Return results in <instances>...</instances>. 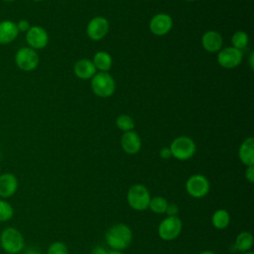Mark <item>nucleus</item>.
Returning a JSON list of instances; mask_svg holds the SVG:
<instances>
[{
	"label": "nucleus",
	"instance_id": "obj_1",
	"mask_svg": "<svg viewBox=\"0 0 254 254\" xmlns=\"http://www.w3.org/2000/svg\"><path fill=\"white\" fill-rule=\"evenodd\" d=\"M133 237L132 230L124 223H117L112 225L105 234L107 245L112 250L123 251L131 244Z\"/></svg>",
	"mask_w": 254,
	"mask_h": 254
},
{
	"label": "nucleus",
	"instance_id": "obj_2",
	"mask_svg": "<svg viewBox=\"0 0 254 254\" xmlns=\"http://www.w3.org/2000/svg\"><path fill=\"white\" fill-rule=\"evenodd\" d=\"M1 247L9 254H18L25 246V240L21 232L14 227H7L0 235Z\"/></svg>",
	"mask_w": 254,
	"mask_h": 254
},
{
	"label": "nucleus",
	"instance_id": "obj_3",
	"mask_svg": "<svg viewBox=\"0 0 254 254\" xmlns=\"http://www.w3.org/2000/svg\"><path fill=\"white\" fill-rule=\"evenodd\" d=\"M150 199L151 195L148 189L141 184L133 185L128 190L127 202L130 205V207L135 210L142 211L147 209L149 206Z\"/></svg>",
	"mask_w": 254,
	"mask_h": 254
},
{
	"label": "nucleus",
	"instance_id": "obj_4",
	"mask_svg": "<svg viewBox=\"0 0 254 254\" xmlns=\"http://www.w3.org/2000/svg\"><path fill=\"white\" fill-rule=\"evenodd\" d=\"M183 229V222L179 216H167L158 226L159 237L164 241H172L179 237Z\"/></svg>",
	"mask_w": 254,
	"mask_h": 254
},
{
	"label": "nucleus",
	"instance_id": "obj_5",
	"mask_svg": "<svg viewBox=\"0 0 254 254\" xmlns=\"http://www.w3.org/2000/svg\"><path fill=\"white\" fill-rule=\"evenodd\" d=\"M170 150L172 152V157H175L180 161H186L193 156L195 152V144L190 137L181 136L171 143Z\"/></svg>",
	"mask_w": 254,
	"mask_h": 254
},
{
	"label": "nucleus",
	"instance_id": "obj_6",
	"mask_svg": "<svg viewBox=\"0 0 254 254\" xmlns=\"http://www.w3.org/2000/svg\"><path fill=\"white\" fill-rule=\"evenodd\" d=\"M91 88L96 95L100 97H108L115 90V82L109 73L100 71L92 76Z\"/></svg>",
	"mask_w": 254,
	"mask_h": 254
},
{
	"label": "nucleus",
	"instance_id": "obj_7",
	"mask_svg": "<svg viewBox=\"0 0 254 254\" xmlns=\"http://www.w3.org/2000/svg\"><path fill=\"white\" fill-rule=\"evenodd\" d=\"M39 55L32 48H21L15 55V63L17 66L24 71H32L36 69L39 65Z\"/></svg>",
	"mask_w": 254,
	"mask_h": 254
},
{
	"label": "nucleus",
	"instance_id": "obj_8",
	"mask_svg": "<svg viewBox=\"0 0 254 254\" xmlns=\"http://www.w3.org/2000/svg\"><path fill=\"white\" fill-rule=\"evenodd\" d=\"M210 189V185L206 177L200 174L190 176L186 182V190L193 198H201L205 196Z\"/></svg>",
	"mask_w": 254,
	"mask_h": 254
},
{
	"label": "nucleus",
	"instance_id": "obj_9",
	"mask_svg": "<svg viewBox=\"0 0 254 254\" xmlns=\"http://www.w3.org/2000/svg\"><path fill=\"white\" fill-rule=\"evenodd\" d=\"M242 58V51L233 47H228L218 52L217 62L224 68H234L241 63Z\"/></svg>",
	"mask_w": 254,
	"mask_h": 254
},
{
	"label": "nucleus",
	"instance_id": "obj_10",
	"mask_svg": "<svg viewBox=\"0 0 254 254\" xmlns=\"http://www.w3.org/2000/svg\"><path fill=\"white\" fill-rule=\"evenodd\" d=\"M26 41L30 48L34 50L43 49L49 42L47 31L41 26H32L26 32Z\"/></svg>",
	"mask_w": 254,
	"mask_h": 254
},
{
	"label": "nucleus",
	"instance_id": "obj_11",
	"mask_svg": "<svg viewBox=\"0 0 254 254\" xmlns=\"http://www.w3.org/2000/svg\"><path fill=\"white\" fill-rule=\"evenodd\" d=\"M109 29L108 21L103 17H95L92 18L86 28L87 36L93 40L98 41L105 37Z\"/></svg>",
	"mask_w": 254,
	"mask_h": 254
},
{
	"label": "nucleus",
	"instance_id": "obj_12",
	"mask_svg": "<svg viewBox=\"0 0 254 254\" xmlns=\"http://www.w3.org/2000/svg\"><path fill=\"white\" fill-rule=\"evenodd\" d=\"M173 27L172 18L164 13L155 15L150 21V30L154 35L163 36L171 31Z\"/></svg>",
	"mask_w": 254,
	"mask_h": 254
},
{
	"label": "nucleus",
	"instance_id": "obj_13",
	"mask_svg": "<svg viewBox=\"0 0 254 254\" xmlns=\"http://www.w3.org/2000/svg\"><path fill=\"white\" fill-rule=\"evenodd\" d=\"M121 146L125 153L134 155L141 149V139L134 131H127L121 137Z\"/></svg>",
	"mask_w": 254,
	"mask_h": 254
},
{
	"label": "nucleus",
	"instance_id": "obj_14",
	"mask_svg": "<svg viewBox=\"0 0 254 254\" xmlns=\"http://www.w3.org/2000/svg\"><path fill=\"white\" fill-rule=\"evenodd\" d=\"M18 189V180L11 173L0 175V196L3 198L12 196Z\"/></svg>",
	"mask_w": 254,
	"mask_h": 254
},
{
	"label": "nucleus",
	"instance_id": "obj_15",
	"mask_svg": "<svg viewBox=\"0 0 254 254\" xmlns=\"http://www.w3.org/2000/svg\"><path fill=\"white\" fill-rule=\"evenodd\" d=\"M19 35V30L15 22L4 20L0 22V45L12 43Z\"/></svg>",
	"mask_w": 254,
	"mask_h": 254
},
{
	"label": "nucleus",
	"instance_id": "obj_16",
	"mask_svg": "<svg viewBox=\"0 0 254 254\" xmlns=\"http://www.w3.org/2000/svg\"><path fill=\"white\" fill-rule=\"evenodd\" d=\"M201 45L206 52H218L222 47V37L216 31H207L201 38Z\"/></svg>",
	"mask_w": 254,
	"mask_h": 254
},
{
	"label": "nucleus",
	"instance_id": "obj_17",
	"mask_svg": "<svg viewBox=\"0 0 254 254\" xmlns=\"http://www.w3.org/2000/svg\"><path fill=\"white\" fill-rule=\"evenodd\" d=\"M238 156L242 164L245 166L254 165V141L252 137L246 138L239 147Z\"/></svg>",
	"mask_w": 254,
	"mask_h": 254
},
{
	"label": "nucleus",
	"instance_id": "obj_18",
	"mask_svg": "<svg viewBox=\"0 0 254 254\" xmlns=\"http://www.w3.org/2000/svg\"><path fill=\"white\" fill-rule=\"evenodd\" d=\"M73 70L77 77L82 78V79H87V78L92 77L95 74L96 68L91 61L82 59L75 63Z\"/></svg>",
	"mask_w": 254,
	"mask_h": 254
},
{
	"label": "nucleus",
	"instance_id": "obj_19",
	"mask_svg": "<svg viewBox=\"0 0 254 254\" xmlns=\"http://www.w3.org/2000/svg\"><path fill=\"white\" fill-rule=\"evenodd\" d=\"M253 242H254L253 235L248 231H242L236 236L233 246L237 251H240L243 253V252L249 251L252 248Z\"/></svg>",
	"mask_w": 254,
	"mask_h": 254
},
{
	"label": "nucleus",
	"instance_id": "obj_20",
	"mask_svg": "<svg viewBox=\"0 0 254 254\" xmlns=\"http://www.w3.org/2000/svg\"><path fill=\"white\" fill-rule=\"evenodd\" d=\"M230 223V214L225 209H217L211 216V224L214 228L222 230L225 229Z\"/></svg>",
	"mask_w": 254,
	"mask_h": 254
},
{
	"label": "nucleus",
	"instance_id": "obj_21",
	"mask_svg": "<svg viewBox=\"0 0 254 254\" xmlns=\"http://www.w3.org/2000/svg\"><path fill=\"white\" fill-rule=\"evenodd\" d=\"M92 63L94 64L95 68L99 69L100 71L106 72L107 70L110 69V67L112 65V58L108 53L100 51L94 55Z\"/></svg>",
	"mask_w": 254,
	"mask_h": 254
},
{
	"label": "nucleus",
	"instance_id": "obj_22",
	"mask_svg": "<svg viewBox=\"0 0 254 254\" xmlns=\"http://www.w3.org/2000/svg\"><path fill=\"white\" fill-rule=\"evenodd\" d=\"M168 204H169V202L167 201V199L165 197L154 196V197H151L148 208H150L154 213L162 214V213H166Z\"/></svg>",
	"mask_w": 254,
	"mask_h": 254
},
{
	"label": "nucleus",
	"instance_id": "obj_23",
	"mask_svg": "<svg viewBox=\"0 0 254 254\" xmlns=\"http://www.w3.org/2000/svg\"><path fill=\"white\" fill-rule=\"evenodd\" d=\"M231 42H232L233 48L242 51L248 45V42H249L248 35L243 31H237L233 34L231 38Z\"/></svg>",
	"mask_w": 254,
	"mask_h": 254
},
{
	"label": "nucleus",
	"instance_id": "obj_24",
	"mask_svg": "<svg viewBox=\"0 0 254 254\" xmlns=\"http://www.w3.org/2000/svg\"><path fill=\"white\" fill-rule=\"evenodd\" d=\"M116 125H117V127L119 129H121V130H123L125 132L132 131L134 126H135L133 119L130 116L126 115V114H122V115L117 117Z\"/></svg>",
	"mask_w": 254,
	"mask_h": 254
},
{
	"label": "nucleus",
	"instance_id": "obj_25",
	"mask_svg": "<svg viewBox=\"0 0 254 254\" xmlns=\"http://www.w3.org/2000/svg\"><path fill=\"white\" fill-rule=\"evenodd\" d=\"M13 214L14 209L12 205L3 199H0V221H7L11 219Z\"/></svg>",
	"mask_w": 254,
	"mask_h": 254
},
{
	"label": "nucleus",
	"instance_id": "obj_26",
	"mask_svg": "<svg viewBox=\"0 0 254 254\" xmlns=\"http://www.w3.org/2000/svg\"><path fill=\"white\" fill-rule=\"evenodd\" d=\"M47 254H68V250L64 242L56 241L49 246Z\"/></svg>",
	"mask_w": 254,
	"mask_h": 254
},
{
	"label": "nucleus",
	"instance_id": "obj_27",
	"mask_svg": "<svg viewBox=\"0 0 254 254\" xmlns=\"http://www.w3.org/2000/svg\"><path fill=\"white\" fill-rule=\"evenodd\" d=\"M166 213L168 214V216H178L177 214L179 213V207L177 204L174 203H169Z\"/></svg>",
	"mask_w": 254,
	"mask_h": 254
},
{
	"label": "nucleus",
	"instance_id": "obj_28",
	"mask_svg": "<svg viewBox=\"0 0 254 254\" xmlns=\"http://www.w3.org/2000/svg\"><path fill=\"white\" fill-rule=\"evenodd\" d=\"M17 25V28L19 30V32H27L29 29H30V23L27 21V20H20L18 23H16Z\"/></svg>",
	"mask_w": 254,
	"mask_h": 254
},
{
	"label": "nucleus",
	"instance_id": "obj_29",
	"mask_svg": "<svg viewBox=\"0 0 254 254\" xmlns=\"http://www.w3.org/2000/svg\"><path fill=\"white\" fill-rule=\"evenodd\" d=\"M245 178L249 183L254 182V165L253 166H248L245 170Z\"/></svg>",
	"mask_w": 254,
	"mask_h": 254
},
{
	"label": "nucleus",
	"instance_id": "obj_30",
	"mask_svg": "<svg viewBox=\"0 0 254 254\" xmlns=\"http://www.w3.org/2000/svg\"><path fill=\"white\" fill-rule=\"evenodd\" d=\"M160 156L163 159H169L172 157V152L170 150V147H164L160 151Z\"/></svg>",
	"mask_w": 254,
	"mask_h": 254
},
{
	"label": "nucleus",
	"instance_id": "obj_31",
	"mask_svg": "<svg viewBox=\"0 0 254 254\" xmlns=\"http://www.w3.org/2000/svg\"><path fill=\"white\" fill-rule=\"evenodd\" d=\"M107 253H108V251L104 247H102L100 245L95 246L91 250V254H107Z\"/></svg>",
	"mask_w": 254,
	"mask_h": 254
},
{
	"label": "nucleus",
	"instance_id": "obj_32",
	"mask_svg": "<svg viewBox=\"0 0 254 254\" xmlns=\"http://www.w3.org/2000/svg\"><path fill=\"white\" fill-rule=\"evenodd\" d=\"M107 254H124L122 251H118V250H111V251H108Z\"/></svg>",
	"mask_w": 254,
	"mask_h": 254
},
{
	"label": "nucleus",
	"instance_id": "obj_33",
	"mask_svg": "<svg viewBox=\"0 0 254 254\" xmlns=\"http://www.w3.org/2000/svg\"><path fill=\"white\" fill-rule=\"evenodd\" d=\"M198 254H215V253L212 252V251H209V250H205V251H202V252H200Z\"/></svg>",
	"mask_w": 254,
	"mask_h": 254
},
{
	"label": "nucleus",
	"instance_id": "obj_34",
	"mask_svg": "<svg viewBox=\"0 0 254 254\" xmlns=\"http://www.w3.org/2000/svg\"><path fill=\"white\" fill-rule=\"evenodd\" d=\"M242 254H254L252 251H246V252H243Z\"/></svg>",
	"mask_w": 254,
	"mask_h": 254
},
{
	"label": "nucleus",
	"instance_id": "obj_35",
	"mask_svg": "<svg viewBox=\"0 0 254 254\" xmlns=\"http://www.w3.org/2000/svg\"><path fill=\"white\" fill-rule=\"evenodd\" d=\"M3 1H5V2H11V1H15V0H3Z\"/></svg>",
	"mask_w": 254,
	"mask_h": 254
},
{
	"label": "nucleus",
	"instance_id": "obj_36",
	"mask_svg": "<svg viewBox=\"0 0 254 254\" xmlns=\"http://www.w3.org/2000/svg\"><path fill=\"white\" fill-rule=\"evenodd\" d=\"M33 1H35V2H40V1H43V0H33Z\"/></svg>",
	"mask_w": 254,
	"mask_h": 254
},
{
	"label": "nucleus",
	"instance_id": "obj_37",
	"mask_svg": "<svg viewBox=\"0 0 254 254\" xmlns=\"http://www.w3.org/2000/svg\"><path fill=\"white\" fill-rule=\"evenodd\" d=\"M187 1H193V0H187Z\"/></svg>",
	"mask_w": 254,
	"mask_h": 254
}]
</instances>
